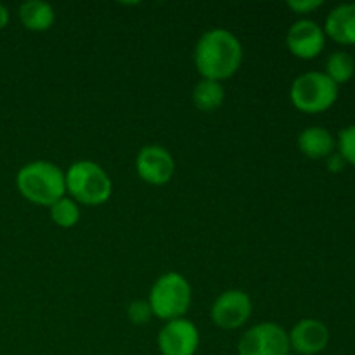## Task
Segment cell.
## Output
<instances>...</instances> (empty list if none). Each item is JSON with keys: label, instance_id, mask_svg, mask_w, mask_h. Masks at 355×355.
Listing matches in <instances>:
<instances>
[{"label": "cell", "instance_id": "cell-20", "mask_svg": "<svg viewBox=\"0 0 355 355\" xmlns=\"http://www.w3.org/2000/svg\"><path fill=\"white\" fill-rule=\"evenodd\" d=\"M322 0H290L286 3L288 9L293 10L295 14H311L322 7Z\"/></svg>", "mask_w": 355, "mask_h": 355}, {"label": "cell", "instance_id": "cell-15", "mask_svg": "<svg viewBox=\"0 0 355 355\" xmlns=\"http://www.w3.org/2000/svg\"><path fill=\"white\" fill-rule=\"evenodd\" d=\"M224 87H222L220 82H215V80L201 78L193 89L194 106L200 111H203V113H214V111H217L224 104Z\"/></svg>", "mask_w": 355, "mask_h": 355}, {"label": "cell", "instance_id": "cell-17", "mask_svg": "<svg viewBox=\"0 0 355 355\" xmlns=\"http://www.w3.org/2000/svg\"><path fill=\"white\" fill-rule=\"evenodd\" d=\"M51 218L58 227H75L80 220V205L69 196H62L51 207Z\"/></svg>", "mask_w": 355, "mask_h": 355}, {"label": "cell", "instance_id": "cell-2", "mask_svg": "<svg viewBox=\"0 0 355 355\" xmlns=\"http://www.w3.org/2000/svg\"><path fill=\"white\" fill-rule=\"evenodd\" d=\"M17 191L24 200L49 207L66 196V175L55 163L37 159L21 166L16 175Z\"/></svg>", "mask_w": 355, "mask_h": 355}, {"label": "cell", "instance_id": "cell-18", "mask_svg": "<svg viewBox=\"0 0 355 355\" xmlns=\"http://www.w3.org/2000/svg\"><path fill=\"white\" fill-rule=\"evenodd\" d=\"M336 149L338 155L345 159V163L355 166V123L342 128L336 139Z\"/></svg>", "mask_w": 355, "mask_h": 355}, {"label": "cell", "instance_id": "cell-10", "mask_svg": "<svg viewBox=\"0 0 355 355\" xmlns=\"http://www.w3.org/2000/svg\"><path fill=\"white\" fill-rule=\"evenodd\" d=\"M286 47L295 58L311 61L326 47V33L321 24L312 19H298L286 33Z\"/></svg>", "mask_w": 355, "mask_h": 355}, {"label": "cell", "instance_id": "cell-22", "mask_svg": "<svg viewBox=\"0 0 355 355\" xmlns=\"http://www.w3.org/2000/svg\"><path fill=\"white\" fill-rule=\"evenodd\" d=\"M9 10H7L6 6H2L0 3V30H3V28L9 24Z\"/></svg>", "mask_w": 355, "mask_h": 355}, {"label": "cell", "instance_id": "cell-12", "mask_svg": "<svg viewBox=\"0 0 355 355\" xmlns=\"http://www.w3.org/2000/svg\"><path fill=\"white\" fill-rule=\"evenodd\" d=\"M326 37L340 45H355V3H340L324 21Z\"/></svg>", "mask_w": 355, "mask_h": 355}, {"label": "cell", "instance_id": "cell-19", "mask_svg": "<svg viewBox=\"0 0 355 355\" xmlns=\"http://www.w3.org/2000/svg\"><path fill=\"white\" fill-rule=\"evenodd\" d=\"M127 315L134 324H146L153 318V312L148 300H135L128 305Z\"/></svg>", "mask_w": 355, "mask_h": 355}, {"label": "cell", "instance_id": "cell-3", "mask_svg": "<svg viewBox=\"0 0 355 355\" xmlns=\"http://www.w3.org/2000/svg\"><path fill=\"white\" fill-rule=\"evenodd\" d=\"M66 193L78 205L97 207L106 203L113 193V182L106 170L96 162L80 159L64 172Z\"/></svg>", "mask_w": 355, "mask_h": 355}, {"label": "cell", "instance_id": "cell-11", "mask_svg": "<svg viewBox=\"0 0 355 355\" xmlns=\"http://www.w3.org/2000/svg\"><path fill=\"white\" fill-rule=\"evenodd\" d=\"M291 352L297 355H318L328 347L329 329L318 319H302L288 333Z\"/></svg>", "mask_w": 355, "mask_h": 355}, {"label": "cell", "instance_id": "cell-8", "mask_svg": "<svg viewBox=\"0 0 355 355\" xmlns=\"http://www.w3.org/2000/svg\"><path fill=\"white\" fill-rule=\"evenodd\" d=\"M252 298L241 290H227L211 305V321L220 329H238L252 315Z\"/></svg>", "mask_w": 355, "mask_h": 355}, {"label": "cell", "instance_id": "cell-9", "mask_svg": "<svg viewBox=\"0 0 355 355\" xmlns=\"http://www.w3.org/2000/svg\"><path fill=\"white\" fill-rule=\"evenodd\" d=\"M135 170L149 186H165L175 173V162L162 146H144L135 158Z\"/></svg>", "mask_w": 355, "mask_h": 355}, {"label": "cell", "instance_id": "cell-4", "mask_svg": "<svg viewBox=\"0 0 355 355\" xmlns=\"http://www.w3.org/2000/svg\"><path fill=\"white\" fill-rule=\"evenodd\" d=\"M191 302L193 290L189 281L179 272L162 274L153 284L148 298L153 315L165 322L184 318L189 311Z\"/></svg>", "mask_w": 355, "mask_h": 355}, {"label": "cell", "instance_id": "cell-13", "mask_svg": "<svg viewBox=\"0 0 355 355\" xmlns=\"http://www.w3.org/2000/svg\"><path fill=\"white\" fill-rule=\"evenodd\" d=\"M298 151L311 159H328L336 149V139L328 128L309 127L298 134Z\"/></svg>", "mask_w": 355, "mask_h": 355}, {"label": "cell", "instance_id": "cell-7", "mask_svg": "<svg viewBox=\"0 0 355 355\" xmlns=\"http://www.w3.org/2000/svg\"><path fill=\"white\" fill-rule=\"evenodd\" d=\"M156 343L162 355H194L200 347V331L189 319H173L163 324Z\"/></svg>", "mask_w": 355, "mask_h": 355}, {"label": "cell", "instance_id": "cell-5", "mask_svg": "<svg viewBox=\"0 0 355 355\" xmlns=\"http://www.w3.org/2000/svg\"><path fill=\"white\" fill-rule=\"evenodd\" d=\"M338 99V85L322 71H307L293 80L290 101L305 114H319L333 107Z\"/></svg>", "mask_w": 355, "mask_h": 355}, {"label": "cell", "instance_id": "cell-1", "mask_svg": "<svg viewBox=\"0 0 355 355\" xmlns=\"http://www.w3.org/2000/svg\"><path fill=\"white\" fill-rule=\"evenodd\" d=\"M194 64L205 80L222 82L238 73L243 64V45L225 28H211L196 42Z\"/></svg>", "mask_w": 355, "mask_h": 355}, {"label": "cell", "instance_id": "cell-21", "mask_svg": "<svg viewBox=\"0 0 355 355\" xmlns=\"http://www.w3.org/2000/svg\"><path fill=\"white\" fill-rule=\"evenodd\" d=\"M343 166H345V159L338 155V153H333L328 158V168L331 172H342Z\"/></svg>", "mask_w": 355, "mask_h": 355}, {"label": "cell", "instance_id": "cell-14", "mask_svg": "<svg viewBox=\"0 0 355 355\" xmlns=\"http://www.w3.org/2000/svg\"><path fill=\"white\" fill-rule=\"evenodd\" d=\"M55 14L51 3L28 0L19 7V21L30 31H47L54 24Z\"/></svg>", "mask_w": 355, "mask_h": 355}, {"label": "cell", "instance_id": "cell-6", "mask_svg": "<svg viewBox=\"0 0 355 355\" xmlns=\"http://www.w3.org/2000/svg\"><path fill=\"white\" fill-rule=\"evenodd\" d=\"M288 331L274 322L252 326L238 343V355H290Z\"/></svg>", "mask_w": 355, "mask_h": 355}, {"label": "cell", "instance_id": "cell-16", "mask_svg": "<svg viewBox=\"0 0 355 355\" xmlns=\"http://www.w3.org/2000/svg\"><path fill=\"white\" fill-rule=\"evenodd\" d=\"M355 73V61L352 55L345 51H336L333 54H329L328 61H326V71L324 75L329 80L336 83V85H342L347 83Z\"/></svg>", "mask_w": 355, "mask_h": 355}]
</instances>
